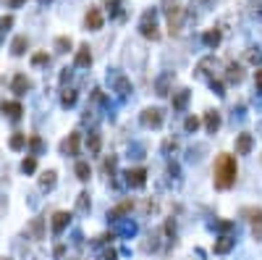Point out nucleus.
<instances>
[{
	"mask_svg": "<svg viewBox=\"0 0 262 260\" xmlns=\"http://www.w3.org/2000/svg\"><path fill=\"white\" fill-rule=\"evenodd\" d=\"M181 21H183V8L176 6L173 11H168V24H171V35L181 32Z\"/></svg>",
	"mask_w": 262,
	"mask_h": 260,
	"instance_id": "423d86ee",
	"label": "nucleus"
},
{
	"mask_svg": "<svg viewBox=\"0 0 262 260\" xmlns=\"http://www.w3.org/2000/svg\"><path fill=\"white\" fill-rule=\"evenodd\" d=\"M42 3H48V0H42Z\"/></svg>",
	"mask_w": 262,
	"mask_h": 260,
	"instance_id": "2f4dec72",
	"label": "nucleus"
},
{
	"mask_svg": "<svg viewBox=\"0 0 262 260\" xmlns=\"http://www.w3.org/2000/svg\"><path fill=\"white\" fill-rule=\"evenodd\" d=\"M205 126H207L210 134L218 132V126H220V113H218V111H207V116H205Z\"/></svg>",
	"mask_w": 262,
	"mask_h": 260,
	"instance_id": "9d476101",
	"label": "nucleus"
},
{
	"mask_svg": "<svg viewBox=\"0 0 262 260\" xmlns=\"http://www.w3.org/2000/svg\"><path fill=\"white\" fill-rule=\"evenodd\" d=\"M84 26L92 29V32H97V29H102V11L97 6H92L87 11V16H84Z\"/></svg>",
	"mask_w": 262,
	"mask_h": 260,
	"instance_id": "7ed1b4c3",
	"label": "nucleus"
},
{
	"mask_svg": "<svg viewBox=\"0 0 262 260\" xmlns=\"http://www.w3.org/2000/svg\"><path fill=\"white\" fill-rule=\"evenodd\" d=\"M252 147H254V140H252V134H239L236 137V152H239V155H249V152H252Z\"/></svg>",
	"mask_w": 262,
	"mask_h": 260,
	"instance_id": "39448f33",
	"label": "nucleus"
},
{
	"mask_svg": "<svg viewBox=\"0 0 262 260\" xmlns=\"http://www.w3.org/2000/svg\"><path fill=\"white\" fill-rule=\"evenodd\" d=\"M254 82H257V87H262V69L254 74Z\"/></svg>",
	"mask_w": 262,
	"mask_h": 260,
	"instance_id": "7c9ffc66",
	"label": "nucleus"
},
{
	"mask_svg": "<svg viewBox=\"0 0 262 260\" xmlns=\"http://www.w3.org/2000/svg\"><path fill=\"white\" fill-rule=\"evenodd\" d=\"M76 176H79L82 181H87L89 179V163H84V160L76 163Z\"/></svg>",
	"mask_w": 262,
	"mask_h": 260,
	"instance_id": "6ab92c4d",
	"label": "nucleus"
},
{
	"mask_svg": "<svg viewBox=\"0 0 262 260\" xmlns=\"http://www.w3.org/2000/svg\"><path fill=\"white\" fill-rule=\"evenodd\" d=\"M24 145H26V137H24V134H13V137H11V147H13V150H21Z\"/></svg>",
	"mask_w": 262,
	"mask_h": 260,
	"instance_id": "5701e85b",
	"label": "nucleus"
},
{
	"mask_svg": "<svg viewBox=\"0 0 262 260\" xmlns=\"http://www.w3.org/2000/svg\"><path fill=\"white\" fill-rule=\"evenodd\" d=\"M126 176H129L126 181H129L131 187H144V181H147V171H144V168H134V171H129Z\"/></svg>",
	"mask_w": 262,
	"mask_h": 260,
	"instance_id": "6e6552de",
	"label": "nucleus"
},
{
	"mask_svg": "<svg viewBox=\"0 0 262 260\" xmlns=\"http://www.w3.org/2000/svg\"><path fill=\"white\" fill-rule=\"evenodd\" d=\"M183 126H186V132H197V129H199V118L189 116V118H186V124H183Z\"/></svg>",
	"mask_w": 262,
	"mask_h": 260,
	"instance_id": "a878e982",
	"label": "nucleus"
},
{
	"mask_svg": "<svg viewBox=\"0 0 262 260\" xmlns=\"http://www.w3.org/2000/svg\"><path fill=\"white\" fill-rule=\"evenodd\" d=\"M142 124L144 126H163V111L160 108H147L144 113H142Z\"/></svg>",
	"mask_w": 262,
	"mask_h": 260,
	"instance_id": "20e7f679",
	"label": "nucleus"
},
{
	"mask_svg": "<svg viewBox=\"0 0 262 260\" xmlns=\"http://www.w3.org/2000/svg\"><path fill=\"white\" fill-rule=\"evenodd\" d=\"M186 103H189V89H178V95L173 98V108L183 111V108H186Z\"/></svg>",
	"mask_w": 262,
	"mask_h": 260,
	"instance_id": "2eb2a0df",
	"label": "nucleus"
},
{
	"mask_svg": "<svg viewBox=\"0 0 262 260\" xmlns=\"http://www.w3.org/2000/svg\"><path fill=\"white\" fill-rule=\"evenodd\" d=\"M55 50H58V53H68V50H71V40H68V37H58V40H55Z\"/></svg>",
	"mask_w": 262,
	"mask_h": 260,
	"instance_id": "aec40b11",
	"label": "nucleus"
},
{
	"mask_svg": "<svg viewBox=\"0 0 262 260\" xmlns=\"http://www.w3.org/2000/svg\"><path fill=\"white\" fill-rule=\"evenodd\" d=\"M29 87H32V82H29L24 74H16V76H13V92H16V95H24Z\"/></svg>",
	"mask_w": 262,
	"mask_h": 260,
	"instance_id": "9b49d317",
	"label": "nucleus"
},
{
	"mask_svg": "<svg viewBox=\"0 0 262 260\" xmlns=\"http://www.w3.org/2000/svg\"><path fill=\"white\" fill-rule=\"evenodd\" d=\"M21 3H26V0H8V6H11V8H19Z\"/></svg>",
	"mask_w": 262,
	"mask_h": 260,
	"instance_id": "c756f323",
	"label": "nucleus"
},
{
	"mask_svg": "<svg viewBox=\"0 0 262 260\" xmlns=\"http://www.w3.org/2000/svg\"><path fill=\"white\" fill-rule=\"evenodd\" d=\"M234 237H220L218 242H215V252H218V255H226V252H231V250H234Z\"/></svg>",
	"mask_w": 262,
	"mask_h": 260,
	"instance_id": "f8f14e48",
	"label": "nucleus"
},
{
	"mask_svg": "<svg viewBox=\"0 0 262 260\" xmlns=\"http://www.w3.org/2000/svg\"><path fill=\"white\" fill-rule=\"evenodd\" d=\"M34 168H37V160H34V158H26V160L21 163V171H26V174H32Z\"/></svg>",
	"mask_w": 262,
	"mask_h": 260,
	"instance_id": "393cba45",
	"label": "nucleus"
},
{
	"mask_svg": "<svg viewBox=\"0 0 262 260\" xmlns=\"http://www.w3.org/2000/svg\"><path fill=\"white\" fill-rule=\"evenodd\" d=\"M142 35L147 37V40H158L160 37V32H158V26H155V11H147L144 16H142Z\"/></svg>",
	"mask_w": 262,
	"mask_h": 260,
	"instance_id": "f03ea898",
	"label": "nucleus"
},
{
	"mask_svg": "<svg viewBox=\"0 0 262 260\" xmlns=\"http://www.w3.org/2000/svg\"><path fill=\"white\" fill-rule=\"evenodd\" d=\"M79 142H82V134L79 132L68 134V140L63 142V152H68V155H79Z\"/></svg>",
	"mask_w": 262,
	"mask_h": 260,
	"instance_id": "0eeeda50",
	"label": "nucleus"
},
{
	"mask_svg": "<svg viewBox=\"0 0 262 260\" xmlns=\"http://www.w3.org/2000/svg\"><path fill=\"white\" fill-rule=\"evenodd\" d=\"M89 63H92V53H89L87 45H82L79 53H76V66H79V69H87Z\"/></svg>",
	"mask_w": 262,
	"mask_h": 260,
	"instance_id": "ddd939ff",
	"label": "nucleus"
},
{
	"mask_svg": "<svg viewBox=\"0 0 262 260\" xmlns=\"http://www.w3.org/2000/svg\"><path fill=\"white\" fill-rule=\"evenodd\" d=\"M236 158L228 155V152H220L215 158V166H212V179H215V187L218 189H231L236 181Z\"/></svg>",
	"mask_w": 262,
	"mask_h": 260,
	"instance_id": "f257e3e1",
	"label": "nucleus"
},
{
	"mask_svg": "<svg viewBox=\"0 0 262 260\" xmlns=\"http://www.w3.org/2000/svg\"><path fill=\"white\" fill-rule=\"evenodd\" d=\"M252 234H254V239H262V213L254 218V223H252Z\"/></svg>",
	"mask_w": 262,
	"mask_h": 260,
	"instance_id": "b1692460",
	"label": "nucleus"
},
{
	"mask_svg": "<svg viewBox=\"0 0 262 260\" xmlns=\"http://www.w3.org/2000/svg\"><path fill=\"white\" fill-rule=\"evenodd\" d=\"M76 208H79V213H87V210H89V194H87V192L79 194V200H76Z\"/></svg>",
	"mask_w": 262,
	"mask_h": 260,
	"instance_id": "4be33fe9",
	"label": "nucleus"
},
{
	"mask_svg": "<svg viewBox=\"0 0 262 260\" xmlns=\"http://www.w3.org/2000/svg\"><path fill=\"white\" fill-rule=\"evenodd\" d=\"M89 150H92V152H97V150H100V137H97V134H92V140H89Z\"/></svg>",
	"mask_w": 262,
	"mask_h": 260,
	"instance_id": "cd10ccee",
	"label": "nucleus"
},
{
	"mask_svg": "<svg viewBox=\"0 0 262 260\" xmlns=\"http://www.w3.org/2000/svg\"><path fill=\"white\" fill-rule=\"evenodd\" d=\"M42 218H34L32 223H29V234H32V239H42Z\"/></svg>",
	"mask_w": 262,
	"mask_h": 260,
	"instance_id": "dca6fc26",
	"label": "nucleus"
},
{
	"mask_svg": "<svg viewBox=\"0 0 262 260\" xmlns=\"http://www.w3.org/2000/svg\"><path fill=\"white\" fill-rule=\"evenodd\" d=\"M220 42V32H205V45L207 48H215Z\"/></svg>",
	"mask_w": 262,
	"mask_h": 260,
	"instance_id": "412c9836",
	"label": "nucleus"
},
{
	"mask_svg": "<svg viewBox=\"0 0 262 260\" xmlns=\"http://www.w3.org/2000/svg\"><path fill=\"white\" fill-rule=\"evenodd\" d=\"M32 63H34V66H42V63H48V53H37V55L32 58Z\"/></svg>",
	"mask_w": 262,
	"mask_h": 260,
	"instance_id": "bb28decb",
	"label": "nucleus"
},
{
	"mask_svg": "<svg viewBox=\"0 0 262 260\" xmlns=\"http://www.w3.org/2000/svg\"><path fill=\"white\" fill-rule=\"evenodd\" d=\"M40 184H42L45 189H53V187H55V171L42 174V176H40Z\"/></svg>",
	"mask_w": 262,
	"mask_h": 260,
	"instance_id": "f3484780",
	"label": "nucleus"
},
{
	"mask_svg": "<svg viewBox=\"0 0 262 260\" xmlns=\"http://www.w3.org/2000/svg\"><path fill=\"white\" fill-rule=\"evenodd\" d=\"M68 221H71V216H68V213L58 210L55 216H53V232H55V234H60V232H63V229L68 226Z\"/></svg>",
	"mask_w": 262,
	"mask_h": 260,
	"instance_id": "1a4fd4ad",
	"label": "nucleus"
},
{
	"mask_svg": "<svg viewBox=\"0 0 262 260\" xmlns=\"http://www.w3.org/2000/svg\"><path fill=\"white\" fill-rule=\"evenodd\" d=\"M3 111H6L11 118H19V116H21V105H19V103H6Z\"/></svg>",
	"mask_w": 262,
	"mask_h": 260,
	"instance_id": "a211bd4d",
	"label": "nucleus"
},
{
	"mask_svg": "<svg viewBox=\"0 0 262 260\" xmlns=\"http://www.w3.org/2000/svg\"><path fill=\"white\" fill-rule=\"evenodd\" d=\"M26 48H29V40L21 35V37H16V40H13V45H11V53H13V55H24V53H26Z\"/></svg>",
	"mask_w": 262,
	"mask_h": 260,
	"instance_id": "4468645a",
	"label": "nucleus"
},
{
	"mask_svg": "<svg viewBox=\"0 0 262 260\" xmlns=\"http://www.w3.org/2000/svg\"><path fill=\"white\" fill-rule=\"evenodd\" d=\"M73 100H76V95H73L71 89H68V92L63 95V105H73Z\"/></svg>",
	"mask_w": 262,
	"mask_h": 260,
	"instance_id": "c85d7f7f",
	"label": "nucleus"
}]
</instances>
